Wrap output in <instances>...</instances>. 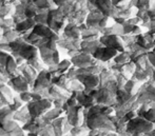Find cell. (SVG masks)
<instances>
[{
  "label": "cell",
  "mask_w": 155,
  "mask_h": 136,
  "mask_svg": "<svg viewBox=\"0 0 155 136\" xmlns=\"http://www.w3.org/2000/svg\"><path fill=\"white\" fill-rule=\"evenodd\" d=\"M67 23V18L59 8H54L48 12L47 25L50 28H52L55 33L58 34L60 31H63Z\"/></svg>",
  "instance_id": "cell-1"
},
{
  "label": "cell",
  "mask_w": 155,
  "mask_h": 136,
  "mask_svg": "<svg viewBox=\"0 0 155 136\" xmlns=\"http://www.w3.org/2000/svg\"><path fill=\"white\" fill-rule=\"evenodd\" d=\"M152 122L148 121L147 119L143 117H134L133 119L127 121L126 124V130L130 133H149L153 129Z\"/></svg>",
  "instance_id": "cell-2"
},
{
  "label": "cell",
  "mask_w": 155,
  "mask_h": 136,
  "mask_svg": "<svg viewBox=\"0 0 155 136\" xmlns=\"http://www.w3.org/2000/svg\"><path fill=\"white\" fill-rule=\"evenodd\" d=\"M99 41L104 47L112 48L117 50L118 52L126 51V45H124V39L120 38L119 35L115 34H104V36H100Z\"/></svg>",
  "instance_id": "cell-3"
},
{
  "label": "cell",
  "mask_w": 155,
  "mask_h": 136,
  "mask_svg": "<svg viewBox=\"0 0 155 136\" xmlns=\"http://www.w3.org/2000/svg\"><path fill=\"white\" fill-rule=\"evenodd\" d=\"M92 4L104 16L114 18L118 15V8L113 4L112 0H95Z\"/></svg>",
  "instance_id": "cell-4"
},
{
  "label": "cell",
  "mask_w": 155,
  "mask_h": 136,
  "mask_svg": "<svg viewBox=\"0 0 155 136\" xmlns=\"http://www.w3.org/2000/svg\"><path fill=\"white\" fill-rule=\"evenodd\" d=\"M118 54V51L109 47H98L96 51L93 53V57L100 61H109L111 59H114V57Z\"/></svg>",
  "instance_id": "cell-5"
},
{
  "label": "cell",
  "mask_w": 155,
  "mask_h": 136,
  "mask_svg": "<svg viewBox=\"0 0 155 136\" xmlns=\"http://www.w3.org/2000/svg\"><path fill=\"white\" fill-rule=\"evenodd\" d=\"M62 32H63V36H64L65 38L76 39V40L81 38V31H80V28H79V25H75V23L68 22L67 25H65Z\"/></svg>",
  "instance_id": "cell-6"
},
{
  "label": "cell",
  "mask_w": 155,
  "mask_h": 136,
  "mask_svg": "<svg viewBox=\"0 0 155 136\" xmlns=\"http://www.w3.org/2000/svg\"><path fill=\"white\" fill-rule=\"evenodd\" d=\"M35 25H36V22H35L34 18H27L25 20L20 21V22L16 23L14 28L18 33H27L29 31L33 30V28Z\"/></svg>",
  "instance_id": "cell-7"
},
{
  "label": "cell",
  "mask_w": 155,
  "mask_h": 136,
  "mask_svg": "<svg viewBox=\"0 0 155 136\" xmlns=\"http://www.w3.org/2000/svg\"><path fill=\"white\" fill-rule=\"evenodd\" d=\"M33 2L38 8L39 12H48L52 8H57L54 0H33Z\"/></svg>",
  "instance_id": "cell-8"
},
{
  "label": "cell",
  "mask_w": 155,
  "mask_h": 136,
  "mask_svg": "<svg viewBox=\"0 0 155 136\" xmlns=\"http://www.w3.org/2000/svg\"><path fill=\"white\" fill-rule=\"evenodd\" d=\"M14 14V5L10 3L0 4V18H8Z\"/></svg>",
  "instance_id": "cell-9"
},
{
  "label": "cell",
  "mask_w": 155,
  "mask_h": 136,
  "mask_svg": "<svg viewBox=\"0 0 155 136\" xmlns=\"http://www.w3.org/2000/svg\"><path fill=\"white\" fill-rule=\"evenodd\" d=\"M137 115L145 118V119H147L148 121L152 122V124L155 122V108H145L141 111H139Z\"/></svg>",
  "instance_id": "cell-10"
},
{
  "label": "cell",
  "mask_w": 155,
  "mask_h": 136,
  "mask_svg": "<svg viewBox=\"0 0 155 136\" xmlns=\"http://www.w3.org/2000/svg\"><path fill=\"white\" fill-rule=\"evenodd\" d=\"M48 12H49V11H48ZM48 12H39L38 14L34 17L35 22H36V23H41V25H47Z\"/></svg>",
  "instance_id": "cell-11"
},
{
  "label": "cell",
  "mask_w": 155,
  "mask_h": 136,
  "mask_svg": "<svg viewBox=\"0 0 155 136\" xmlns=\"http://www.w3.org/2000/svg\"><path fill=\"white\" fill-rule=\"evenodd\" d=\"M1 1V3H12V1L13 0H0Z\"/></svg>",
  "instance_id": "cell-12"
},
{
  "label": "cell",
  "mask_w": 155,
  "mask_h": 136,
  "mask_svg": "<svg viewBox=\"0 0 155 136\" xmlns=\"http://www.w3.org/2000/svg\"><path fill=\"white\" fill-rule=\"evenodd\" d=\"M0 4H2V3H1V1H0Z\"/></svg>",
  "instance_id": "cell-13"
},
{
  "label": "cell",
  "mask_w": 155,
  "mask_h": 136,
  "mask_svg": "<svg viewBox=\"0 0 155 136\" xmlns=\"http://www.w3.org/2000/svg\"><path fill=\"white\" fill-rule=\"evenodd\" d=\"M154 42H155V40H154Z\"/></svg>",
  "instance_id": "cell-14"
}]
</instances>
